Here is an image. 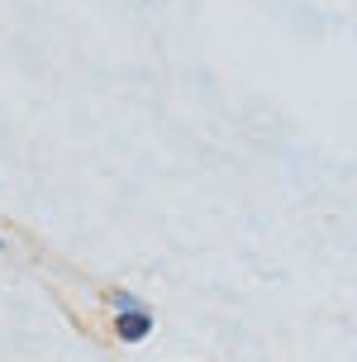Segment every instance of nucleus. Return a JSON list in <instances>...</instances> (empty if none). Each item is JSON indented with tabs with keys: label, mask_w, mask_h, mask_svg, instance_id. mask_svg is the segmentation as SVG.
<instances>
[{
	"label": "nucleus",
	"mask_w": 357,
	"mask_h": 362,
	"mask_svg": "<svg viewBox=\"0 0 357 362\" xmlns=\"http://www.w3.org/2000/svg\"><path fill=\"white\" fill-rule=\"evenodd\" d=\"M110 315H124V310H143V300L134 296V291H110Z\"/></svg>",
	"instance_id": "nucleus-2"
},
{
	"label": "nucleus",
	"mask_w": 357,
	"mask_h": 362,
	"mask_svg": "<svg viewBox=\"0 0 357 362\" xmlns=\"http://www.w3.org/2000/svg\"><path fill=\"white\" fill-rule=\"evenodd\" d=\"M0 248H5V238H0Z\"/></svg>",
	"instance_id": "nucleus-3"
},
{
	"label": "nucleus",
	"mask_w": 357,
	"mask_h": 362,
	"mask_svg": "<svg viewBox=\"0 0 357 362\" xmlns=\"http://www.w3.org/2000/svg\"><path fill=\"white\" fill-rule=\"evenodd\" d=\"M110 329H115V339L119 344H143L153 329H158V320H153V310H124V315H110Z\"/></svg>",
	"instance_id": "nucleus-1"
}]
</instances>
